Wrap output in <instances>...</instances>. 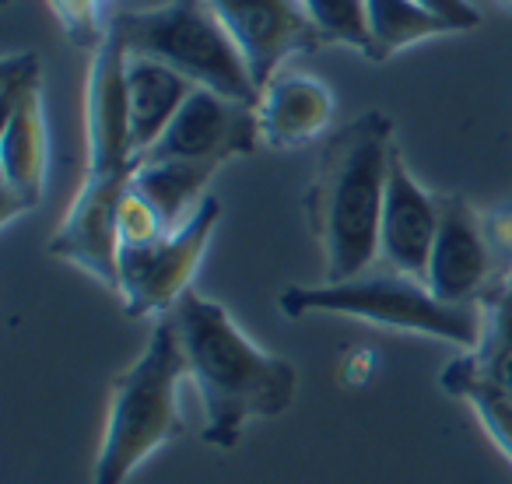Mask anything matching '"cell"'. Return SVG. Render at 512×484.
Segmentation results:
<instances>
[{
    "instance_id": "1",
    "label": "cell",
    "mask_w": 512,
    "mask_h": 484,
    "mask_svg": "<svg viewBox=\"0 0 512 484\" xmlns=\"http://www.w3.org/2000/svg\"><path fill=\"white\" fill-rule=\"evenodd\" d=\"M190 379L204 407L207 446L232 449L253 421L281 418L295 404L299 372L288 358L260 348L221 302L186 292L172 309Z\"/></svg>"
},
{
    "instance_id": "2",
    "label": "cell",
    "mask_w": 512,
    "mask_h": 484,
    "mask_svg": "<svg viewBox=\"0 0 512 484\" xmlns=\"http://www.w3.org/2000/svg\"><path fill=\"white\" fill-rule=\"evenodd\" d=\"M393 148V120L376 109L330 134L306 190V218L323 253V281L358 278L379 260Z\"/></svg>"
},
{
    "instance_id": "3",
    "label": "cell",
    "mask_w": 512,
    "mask_h": 484,
    "mask_svg": "<svg viewBox=\"0 0 512 484\" xmlns=\"http://www.w3.org/2000/svg\"><path fill=\"white\" fill-rule=\"evenodd\" d=\"M190 379L176 320L158 316L144 351L116 376L95 453L92 484H127L130 474L186 432L179 390Z\"/></svg>"
},
{
    "instance_id": "4",
    "label": "cell",
    "mask_w": 512,
    "mask_h": 484,
    "mask_svg": "<svg viewBox=\"0 0 512 484\" xmlns=\"http://www.w3.org/2000/svg\"><path fill=\"white\" fill-rule=\"evenodd\" d=\"M278 309L288 320L302 316H348V320L376 323L386 330L435 337L463 351H477L488 330V316L477 306H449L418 278L397 271H365L348 281L323 285H292L278 295Z\"/></svg>"
},
{
    "instance_id": "5",
    "label": "cell",
    "mask_w": 512,
    "mask_h": 484,
    "mask_svg": "<svg viewBox=\"0 0 512 484\" xmlns=\"http://www.w3.org/2000/svg\"><path fill=\"white\" fill-rule=\"evenodd\" d=\"M113 29L134 57L162 60L197 88L246 106L260 99L246 57L207 0H165L158 8L120 11Z\"/></svg>"
},
{
    "instance_id": "6",
    "label": "cell",
    "mask_w": 512,
    "mask_h": 484,
    "mask_svg": "<svg viewBox=\"0 0 512 484\" xmlns=\"http://www.w3.org/2000/svg\"><path fill=\"white\" fill-rule=\"evenodd\" d=\"M0 225L36 211L50 179V130L43 67L36 53H11L0 64Z\"/></svg>"
},
{
    "instance_id": "7",
    "label": "cell",
    "mask_w": 512,
    "mask_h": 484,
    "mask_svg": "<svg viewBox=\"0 0 512 484\" xmlns=\"http://www.w3.org/2000/svg\"><path fill=\"white\" fill-rule=\"evenodd\" d=\"M221 221V204L207 197L179 228L165 232L162 239L120 250V302L130 320H158L172 313L186 292H193V278L200 271L214 228Z\"/></svg>"
},
{
    "instance_id": "8",
    "label": "cell",
    "mask_w": 512,
    "mask_h": 484,
    "mask_svg": "<svg viewBox=\"0 0 512 484\" xmlns=\"http://www.w3.org/2000/svg\"><path fill=\"white\" fill-rule=\"evenodd\" d=\"M130 183V172H106L78 186L64 221L50 239V253L64 264L85 271L109 292H120V197Z\"/></svg>"
},
{
    "instance_id": "9",
    "label": "cell",
    "mask_w": 512,
    "mask_h": 484,
    "mask_svg": "<svg viewBox=\"0 0 512 484\" xmlns=\"http://www.w3.org/2000/svg\"><path fill=\"white\" fill-rule=\"evenodd\" d=\"M256 144H264L260 123H256V106L232 102L218 92H207V88H193V95L169 123V130L137 162L183 158V162H207L221 169L232 158L249 155Z\"/></svg>"
},
{
    "instance_id": "10",
    "label": "cell",
    "mask_w": 512,
    "mask_h": 484,
    "mask_svg": "<svg viewBox=\"0 0 512 484\" xmlns=\"http://www.w3.org/2000/svg\"><path fill=\"white\" fill-rule=\"evenodd\" d=\"M127 64L130 50L109 22L106 39L92 50V64H88L85 78V172H92V176L134 169Z\"/></svg>"
},
{
    "instance_id": "11",
    "label": "cell",
    "mask_w": 512,
    "mask_h": 484,
    "mask_svg": "<svg viewBox=\"0 0 512 484\" xmlns=\"http://www.w3.org/2000/svg\"><path fill=\"white\" fill-rule=\"evenodd\" d=\"M242 50L256 88H264L285 60L320 43L302 0H207Z\"/></svg>"
},
{
    "instance_id": "12",
    "label": "cell",
    "mask_w": 512,
    "mask_h": 484,
    "mask_svg": "<svg viewBox=\"0 0 512 484\" xmlns=\"http://www.w3.org/2000/svg\"><path fill=\"white\" fill-rule=\"evenodd\" d=\"M439 235L428 260L425 285L449 306H477L491 278V242L484 218L463 197H439Z\"/></svg>"
},
{
    "instance_id": "13",
    "label": "cell",
    "mask_w": 512,
    "mask_h": 484,
    "mask_svg": "<svg viewBox=\"0 0 512 484\" xmlns=\"http://www.w3.org/2000/svg\"><path fill=\"white\" fill-rule=\"evenodd\" d=\"M439 214V197L414 179L400 148H393L383 221H379V260L390 271L425 281L435 235H439Z\"/></svg>"
},
{
    "instance_id": "14",
    "label": "cell",
    "mask_w": 512,
    "mask_h": 484,
    "mask_svg": "<svg viewBox=\"0 0 512 484\" xmlns=\"http://www.w3.org/2000/svg\"><path fill=\"white\" fill-rule=\"evenodd\" d=\"M334 92L313 74L278 71L256 99L260 141L274 151H292L334 127Z\"/></svg>"
},
{
    "instance_id": "15",
    "label": "cell",
    "mask_w": 512,
    "mask_h": 484,
    "mask_svg": "<svg viewBox=\"0 0 512 484\" xmlns=\"http://www.w3.org/2000/svg\"><path fill=\"white\" fill-rule=\"evenodd\" d=\"M193 81L172 71L169 64L151 57H134L127 64V99H130V144H134V162L144 151L155 148L158 137L169 130L176 113L193 95Z\"/></svg>"
},
{
    "instance_id": "16",
    "label": "cell",
    "mask_w": 512,
    "mask_h": 484,
    "mask_svg": "<svg viewBox=\"0 0 512 484\" xmlns=\"http://www.w3.org/2000/svg\"><path fill=\"white\" fill-rule=\"evenodd\" d=\"M214 172L218 165L207 162H183V158H162V162H134L130 169V186L141 190L151 204L158 207L162 221L172 228H179L211 193Z\"/></svg>"
},
{
    "instance_id": "17",
    "label": "cell",
    "mask_w": 512,
    "mask_h": 484,
    "mask_svg": "<svg viewBox=\"0 0 512 484\" xmlns=\"http://www.w3.org/2000/svg\"><path fill=\"white\" fill-rule=\"evenodd\" d=\"M439 383H442V390L467 400L470 411L481 421V428L488 432V439L495 442V449L512 463V393L505 390L502 383H495V379L474 362L470 351L442 369Z\"/></svg>"
},
{
    "instance_id": "18",
    "label": "cell",
    "mask_w": 512,
    "mask_h": 484,
    "mask_svg": "<svg viewBox=\"0 0 512 484\" xmlns=\"http://www.w3.org/2000/svg\"><path fill=\"white\" fill-rule=\"evenodd\" d=\"M365 15H369V36L376 60H390L404 53L407 46L428 43L435 36H449V29L421 11L414 0H365Z\"/></svg>"
},
{
    "instance_id": "19",
    "label": "cell",
    "mask_w": 512,
    "mask_h": 484,
    "mask_svg": "<svg viewBox=\"0 0 512 484\" xmlns=\"http://www.w3.org/2000/svg\"><path fill=\"white\" fill-rule=\"evenodd\" d=\"M302 8H306V18L313 22L320 43L348 46V50L376 60L365 0H302Z\"/></svg>"
},
{
    "instance_id": "20",
    "label": "cell",
    "mask_w": 512,
    "mask_h": 484,
    "mask_svg": "<svg viewBox=\"0 0 512 484\" xmlns=\"http://www.w3.org/2000/svg\"><path fill=\"white\" fill-rule=\"evenodd\" d=\"M57 22L64 25V36L81 50H95L106 39L109 22L106 8L113 0H46Z\"/></svg>"
},
{
    "instance_id": "21",
    "label": "cell",
    "mask_w": 512,
    "mask_h": 484,
    "mask_svg": "<svg viewBox=\"0 0 512 484\" xmlns=\"http://www.w3.org/2000/svg\"><path fill=\"white\" fill-rule=\"evenodd\" d=\"M116 225H120V250H137V246H148V242L162 239L169 232V225L162 221L158 207L144 197L141 190L127 183L120 197V214H116Z\"/></svg>"
},
{
    "instance_id": "22",
    "label": "cell",
    "mask_w": 512,
    "mask_h": 484,
    "mask_svg": "<svg viewBox=\"0 0 512 484\" xmlns=\"http://www.w3.org/2000/svg\"><path fill=\"white\" fill-rule=\"evenodd\" d=\"M421 11L439 18L449 32H474L481 29V11L470 0H414Z\"/></svg>"
},
{
    "instance_id": "23",
    "label": "cell",
    "mask_w": 512,
    "mask_h": 484,
    "mask_svg": "<svg viewBox=\"0 0 512 484\" xmlns=\"http://www.w3.org/2000/svg\"><path fill=\"white\" fill-rule=\"evenodd\" d=\"M484 351L491 348H512V285L502 288V295L495 299L488 313V330H484Z\"/></svg>"
},
{
    "instance_id": "24",
    "label": "cell",
    "mask_w": 512,
    "mask_h": 484,
    "mask_svg": "<svg viewBox=\"0 0 512 484\" xmlns=\"http://www.w3.org/2000/svg\"><path fill=\"white\" fill-rule=\"evenodd\" d=\"M470 355H474V362L481 365L495 383H502L505 390L512 393V348H491V351L477 348V351H470Z\"/></svg>"
},
{
    "instance_id": "25",
    "label": "cell",
    "mask_w": 512,
    "mask_h": 484,
    "mask_svg": "<svg viewBox=\"0 0 512 484\" xmlns=\"http://www.w3.org/2000/svg\"><path fill=\"white\" fill-rule=\"evenodd\" d=\"M484 232H488L491 250H512V211L509 207L488 214V218H484Z\"/></svg>"
},
{
    "instance_id": "26",
    "label": "cell",
    "mask_w": 512,
    "mask_h": 484,
    "mask_svg": "<svg viewBox=\"0 0 512 484\" xmlns=\"http://www.w3.org/2000/svg\"><path fill=\"white\" fill-rule=\"evenodd\" d=\"M355 355V362L358 365H351L348 358H344V365H341V376H344V383H369V376H372V365H376V355L372 351H365V348H358V351H351Z\"/></svg>"
},
{
    "instance_id": "27",
    "label": "cell",
    "mask_w": 512,
    "mask_h": 484,
    "mask_svg": "<svg viewBox=\"0 0 512 484\" xmlns=\"http://www.w3.org/2000/svg\"><path fill=\"white\" fill-rule=\"evenodd\" d=\"M498 8H505V11H512V0H498Z\"/></svg>"
}]
</instances>
